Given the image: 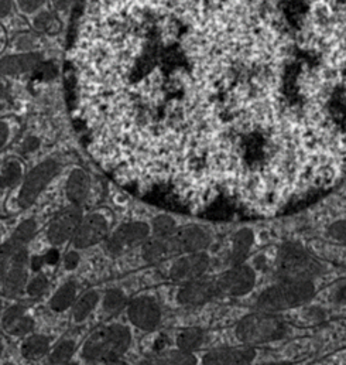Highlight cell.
<instances>
[{
	"instance_id": "obj_28",
	"label": "cell",
	"mask_w": 346,
	"mask_h": 365,
	"mask_svg": "<svg viewBox=\"0 0 346 365\" xmlns=\"http://www.w3.org/2000/svg\"><path fill=\"white\" fill-rule=\"evenodd\" d=\"M204 339H205V333L201 329H195V327L185 329L177 337L178 350L185 353H194L201 347V344L204 343Z\"/></svg>"
},
{
	"instance_id": "obj_39",
	"label": "cell",
	"mask_w": 346,
	"mask_h": 365,
	"mask_svg": "<svg viewBox=\"0 0 346 365\" xmlns=\"http://www.w3.org/2000/svg\"><path fill=\"white\" fill-rule=\"evenodd\" d=\"M41 146V142L37 136H28L23 140L21 146H20V152L24 153V155H30V153H34L40 149Z\"/></svg>"
},
{
	"instance_id": "obj_23",
	"label": "cell",
	"mask_w": 346,
	"mask_h": 365,
	"mask_svg": "<svg viewBox=\"0 0 346 365\" xmlns=\"http://www.w3.org/2000/svg\"><path fill=\"white\" fill-rule=\"evenodd\" d=\"M99 302H100V294L95 289H89V290H85L83 294H80L71 307L73 322L75 324L84 323L88 317L93 313V310L98 307Z\"/></svg>"
},
{
	"instance_id": "obj_19",
	"label": "cell",
	"mask_w": 346,
	"mask_h": 365,
	"mask_svg": "<svg viewBox=\"0 0 346 365\" xmlns=\"http://www.w3.org/2000/svg\"><path fill=\"white\" fill-rule=\"evenodd\" d=\"M142 254L147 264H162L173 257L179 255L175 248L173 237H170V238H154V237L149 238L142 245Z\"/></svg>"
},
{
	"instance_id": "obj_16",
	"label": "cell",
	"mask_w": 346,
	"mask_h": 365,
	"mask_svg": "<svg viewBox=\"0 0 346 365\" xmlns=\"http://www.w3.org/2000/svg\"><path fill=\"white\" fill-rule=\"evenodd\" d=\"M41 61L43 54L40 51L7 54L0 58V76L16 77L27 74L30 71H34Z\"/></svg>"
},
{
	"instance_id": "obj_38",
	"label": "cell",
	"mask_w": 346,
	"mask_h": 365,
	"mask_svg": "<svg viewBox=\"0 0 346 365\" xmlns=\"http://www.w3.org/2000/svg\"><path fill=\"white\" fill-rule=\"evenodd\" d=\"M34 73H36L37 77L41 78V80H51V78L56 77L57 68H56V66H54L53 63H44V61H41V63L37 66V68L34 70Z\"/></svg>"
},
{
	"instance_id": "obj_6",
	"label": "cell",
	"mask_w": 346,
	"mask_h": 365,
	"mask_svg": "<svg viewBox=\"0 0 346 365\" xmlns=\"http://www.w3.org/2000/svg\"><path fill=\"white\" fill-rule=\"evenodd\" d=\"M150 225L142 221H132L119 225L105 240V250L112 257H120L137 247H142L150 238Z\"/></svg>"
},
{
	"instance_id": "obj_4",
	"label": "cell",
	"mask_w": 346,
	"mask_h": 365,
	"mask_svg": "<svg viewBox=\"0 0 346 365\" xmlns=\"http://www.w3.org/2000/svg\"><path fill=\"white\" fill-rule=\"evenodd\" d=\"M288 334L287 322L268 312L253 313L243 317L236 326V337L243 344H263L281 340Z\"/></svg>"
},
{
	"instance_id": "obj_18",
	"label": "cell",
	"mask_w": 346,
	"mask_h": 365,
	"mask_svg": "<svg viewBox=\"0 0 346 365\" xmlns=\"http://www.w3.org/2000/svg\"><path fill=\"white\" fill-rule=\"evenodd\" d=\"M90 191V178L81 168H75L68 175L65 182V195L71 205L83 207Z\"/></svg>"
},
{
	"instance_id": "obj_46",
	"label": "cell",
	"mask_w": 346,
	"mask_h": 365,
	"mask_svg": "<svg viewBox=\"0 0 346 365\" xmlns=\"http://www.w3.org/2000/svg\"><path fill=\"white\" fill-rule=\"evenodd\" d=\"M3 350H4V346H3V343H1V340H0V357H1V354H3Z\"/></svg>"
},
{
	"instance_id": "obj_41",
	"label": "cell",
	"mask_w": 346,
	"mask_h": 365,
	"mask_svg": "<svg viewBox=\"0 0 346 365\" xmlns=\"http://www.w3.org/2000/svg\"><path fill=\"white\" fill-rule=\"evenodd\" d=\"M14 1L13 0H0V19H6L13 13Z\"/></svg>"
},
{
	"instance_id": "obj_13",
	"label": "cell",
	"mask_w": 346,
	"mask_h": 365,
	"mask_svg": "<svg viewBox=\"0 0 346 365\" xmlns=\"http://www.w3.org/2000/svg\"><path fill=\"white\" fill-rule=\"evenodd\" d=\"M211 265V258L204 252L187 254L178 258L170 268V279L178 283H187L202 277Z\"/></svg>"
},
{
	"instance_id": "obj_8",
	"label": "cell",
	"mask_w": 346,
	"mask_h": 365,
	"mask_svg": "<svg viewBox=\"0 0 346 365\" xmlns=\"http://www.w3.org/2000/svg\"><path fill=\"white\" fill-rule=\"evenodd\" d=\"M28 269H30L28 247L14 248L3 276L1 290H0L1 297L14 299L23 292L28 280Z\"/></svg>"
},
{
	"instance_id": "obj_49",
	"label": "cell",
	"mask_w": 346,
	"mask_h": 365,
	"mask_svg": "<svg viewBox=\"0 0 346 365\" xmlns=\"http://www.w3.org/2000/svg\"><path fill=\"white\" fill-rule=\"evenodd\" d=\"M267 365H274V364H267Z\"/></svg>"
},
{
	"instance_id": "obj_44",
	"label": "cell",
	"mask_w": 346,
	"mask_h": 365,
	"mask_svg": "<svg viewBox=\"0 0 346 365\" xmlns=\"http://www.w3.org/2000/svg\"><path fill=\"white\" fill-rule=\"evenodd\" d=\"M7 96V87L3 80H0V99H4Z\"/></svg>"
},
{
	"instance_id": "obj_27",
	"label": "cell",
	"mask_w": 346,
	"mask_h": 365,
	"mask_svg": "<svg viewBox=\"0 0 346 365\" xmlns=\"http://www.w3.org/2000/svg\"><path fill=\"white\" fill-rule=\"evenodd\" d=\"M77 350V343L73 339H63L58 341L48 353L50 365H63L71 361L74 353Z\"/></svg>"
},
{
	"instance_id": "obj_40",
	"label": "cell",
	"mask_w": 346,
	"mask_h": 365,
	"mask_svg": "<svg viewBox=\"0 0 346 365\" xmlns=\"http://www.w3.org/2000/svg\"><path fill=\"white\" fill-rule=\"evenodd\" d=\"M11 138V126L9 120L0 119V149H3Z\"/></svg>"
},
{
	"instance_id": "obj_32",
	"label": "cell",
	"mask_w": 346,
	"mask_h": 365,
	"mask_svg": "<svg viewBox=\"0 0 346 365\" xmlns=\"http://www.w3.org/2000/svg\"><path fill=\"white\" fill-rule=\"evenodd\" d=\"M50 286V280H48V276L43 272H37L33 277H30L26 283V294L36 299V297H40L46 293V290L48 289Z\"/></svg>"
},
{
	"instance_id": "obj_33",
	"label": "cell",
	"mask_w": 346,
	"mask_h": 365,
	"mask_svg": "<svg viewBox=\"0 0 346 365\" xmlns=\"http://www.w3.org/2000/svg\"><path fill=\"white\" fill-rule=\"evenodd\" d=\"M57 26V19L54 14L48 10L37 11L33 19V27L36 33H46V31H54Z\"/></svg>"
},
{
	"instance_id": "obj_20",
	"label": "cell",
	"mask_w": 346,
	"mask_h": 365,
	"mask_svg": "<svg viewBox=\"0 0 346 365\" xmlns=\"http://www.w3.org/2000/svg\"><path fill=\"white\" fill-rule=\"evenodd\" d=\"M253 242H255L253 231H251L249 228H243V230L238 231L232 241V250H231V254L228 258L229 265H232V267L242 265L246 261V258L253 247Z\"/></svg>"
},
{
	"instance_id": "obj_14",
	"label": "cell",
	"mask_w": 346,
	"mask_h": 365,
	"mask_svg": "<svg viewBox=\"0 0 346 365\" xmlns=\"http://www.w3.org/2000/svg\"><path fill=\"white\" fill-rule=\"evenodd\" d=\"M174 244L178 254L202 252L211 244V235L206 230L198 225H187L177 228L173 235Z\"/></svg>"
},
{
	"instance_id": "obj_26",
	"label": "cell",
	"mask_w": 346,
	"mask_h": 365,
	"mask_svg": "<svg viewBox=\"0 0 346 365\" xmlns=\"http://www.w3.org/2000/svg\"><path fill=\"white\" fill-rule=\"evenodd\" d=\"M38 230V224L34 218H27L24 221H21L13 231L11 237L9 238L11 241V244L14 245V248H20V247H28V244L33 241V238L36 237Z\"/></svg>"
},
{
	"instance_id": "obj_29",
	"label": "cell",
	"mask_w": 346,
	"mask_h": 365,
	"mask_svg": "<svg viewBox=\"0 0 346 365\" xmlns=\"http://www.w3.org/2000/svg\"><path fill=\"white\" fill-rule=\"evenodd\" d=\"M127 296L120 289H109L102 297V310L103 313L112 316L122 312L127 306Z\"/></svg>"
},
{
	"instance_id": "obj_36",
	"label": "cell",
	"mask_w": 346,
	"mask_h": 365,
	"mask_svg": "<svg viewBox=\"0 0 346 365\" xmlns=\"http://www.w3.org/2000/svg\"><path fill=\"white\" fill-rule=\"evenodd\" d=\"M80 262H81V254L78 250H74V248L67 251V254L63 258V267L68 272L75 271L80 267Z\"/></svg>"
},
{
	"instance_id": "obj_42",
	"label": "cell",
	"mask_w": 346,
	"mask_h": 365,
	"mask_svg": "<svg viewBox=\"0 0 346 365\" xmlns=\"http://www.w3.org/2000/svg\"><path fill=\"white\" fill-rule=\"evenodd\" d=\"M332 300L335 302H345L346 300V282L338 284L332 293Z\"/></svg>"
},
{
	"instance_id": "obj_24",
	"label": "cell",
	"mask_w": 346,
	"mask_h": 365,
	"mask_svg": "<svg viewBox=\"0 0 346 365\" xmlns=\"http://www.w3.org/2000/svg\"><path fill=\"white\" fill-rule=\"evenodd\" d=\"M24 179V165L21 160L7 159L0 169V190H13L19 187Z\"/></svg>"
},
{
	"instance_id": "obj_9",
	"label": "cell",
	"mask_w": 346,
	"mask_h": 365,
	"mask_svg": "<svg viewBox=\"0 0 346 365\" xmlns=\"http://www.w3.org/2000/svg\"><path fill=\"white\" fill-rule=\"evenodd\" d=\"M84 217L83 207L70 205L60 211L48 224L46 237L51 247L58 248L70 241H73L77 228Z\"/></svg>"
},
{
	"instance_id": "obj_48",
	"label": "cell",
	"mask_w": 346,
	"mask_h": 365,
	"mask_svg": "<svg viewBox=\"0 0 346 365\" xmlns=\"http://www.w3.org/2000/svg\"><path fill=\"white\" fill-rule=\"evenodd\" d=\"M6 365H16V364H6Z\"/></svg>"
},
{
	"instance_id": "obj_10",
	"label": "cell",
	"mask_w": 346,
	"mask_h": 365,
	"mask_svg": "<svg viewBox=\"0 0 346 365\" xmlns=\"http://www.w3.org/2000/svg\"><path fill=\"white\" fill-rule=\"evenodd\" d=\"M215 283L219 296H243L255 287L256 272L245 264L236 265L219 274Z\"/></svg>"
},
{
	"instance_id": "obj_17",
	"label": "cell",
	"mask_w": 346,
	"mask_h": 365,
	"mask_svg": "<svg viewBox=\"0 0 346 365\" xmlns=\"http://www.w3.org/2000/svg\"><path fill=\"white\" fill-rule=\"evenodd\" d=\"M1 329L14 337H24L34 329V320L27 314L26 307L13 304L1 313Z\"/></svg>"
},
{
	"instance_id": "obj_3",
	"label": "cell",
	"mask_w": 346,
	"mask_h": 365,
	"mask_svg": "<svg viewBox=\"0 0 346 365\" xmlns=\"http://www.w3.org/2000/svg\"><path fill=\"white\" fill-rule=\"evenodd\" d=\"M315 294L313 280H281L263 290L256 300V307L276 313L310 302Z\"/></svg>"
},
{
	"instance_id": "obj_25",
	"label": "cell",
	"mask_w": 346,
	"mask_h": 365,
	"mask_svg": "<svg viewBox=\"0 0 346 365\" xmlns=\"http://www.w3.org/2000/svg\"><path fill=\"white\" fill-rule=\"evenodd\" d=\"M139 365H196V359L192 356V353L175 350L149 357Z\"/></svg>"
},
{
	"instance_id": "obj_12",
	"label": "cell",
	"mask_w": 346,
	"mask_h": 365,
	"mask_svg": "<svg viewBox=\"0 0 346 365\" xmlns=\"http://www.w3.org/2000/svg\"><path fill=\"white\" fill-rule=\"evenodd\" d=\"M218 296L219 293L215 280L199 277L184 283L177 293V300L182 306L195 307L205 304Z\"/></svg>"
},
{
	"instance_id": "obj_1",
	"label": "cell",
	"mask_w": 346,
	"mask_h": 365,
	"mask_svg": "<svg viewBox=\"0 0 346 365\" xmlns=\"http://www.w3.org/2000/svg\"><path fill=\"white\" fill-rule=\"evenodd\" d=\"M132 344V333L123 324H106L93 330L83 343L81 357L88 363H112L120 360Z\"/></svg>"
},
{
	"instance_id": "obj_11",
	"label": "cell",
	"mask_w": 346,
	"mask_h": 365,
	"mask_svg": "<svg viewBox=\"0 0 346 365\" xmlns=\"http://www.w3.org/2000/svg\"><path fill=\"white\" fill-rule=\"evenodd\" d=\"M126 309L130 323L143 331L156 330L162 322V309L156 299L150 296H139L132 299Z\"/></svg>"
},
{
	"instance_id": "obj_7",
	"label": "cell",
	"mask_w": 346,
	"mask_h": 365,
	"mask_svg": "<svg viewBox=\"0 0 346 365\" xmlns=\"http://www.w3.org/2000/svg\"><path fill=\"white\" fill-rule=\"evenodd\" d=\"M110 234V218L103 210H95L83 217L73 238V248L84 251L105 242Z\"/></svg>"
},
{
	"instance_id": "obj_15",
	"label": "cell",
	"mask_w": 346,
	"mask_h": 365,
	"mask_svg": "<svg viewBox=\"0 0 346 365\" xmlns=\"http://www.w3.org/2000/svg\"><path fill=\"white\" fill-rule=\"evenodd\" d=\"M256 357L253 347H226L208 351L202 357L204 365H249Z\"/></svg>"
},
{
	"instance_id": "obj_21",
	"label": "cell",
	"mask_w": 346,
	"mask_h": 365,
	"mask_svg": "<svg viewBox=\"0 0 346 365\" xmlns=\"http://www.w3.org/2000/svg\"><path fill=\"white\" fill-rule=\"evenodd\" d=\"M51 350V340L44 334H30L24 339L20 347V353L23 359L30 361L41 360L48 356Z\"/></svg>"
},
{
	"instance_id": "obj_35",
	"label": "cell",
	"mask_w": 346,
	"mask_h": 365,
	"mask_svg": "<svg viewBox=\"0 0 346 365\" xmlns=\"http://www.w3.org/2000/svg\"><path fill=\"white\" fill-rule=\"evenodd\" d=\"M47 0H16L17 9L24 14H36Z\"/></svg>"
},
{
	"instance_id": "obj_43",
	"label": "cell",
	"mask_w": 346,
	"mask_h": 365,
	"mask_svg": "<svg viewBox=\"0 0 346 365\" xmlns=\"http://www.w3.org/2000/svg\"><path fill=\"white\" fill-rule=\"evenodd\" d=\"M74 0H51V4L54 7V10L57 11H65L71 7Z\"/></svg>"
},
{
	"instance_id": "obj_37",
	"label": "cell",
	"mask_w": 346,
	"mask_h": 365,
	"mask_svg": "<svg viewBox=\"0 0 346 365\" xmlns=\"http://www.w3.org/2000/svg\"><path fill=\"white\" fill-rule=\"evenodd\" d=\"M328 234L332 240L345 244L346 245V221H338L334 222L330 228H328Z\"/></svg>"
},
{
	"instance_id": "obj_47",
	"label": "cell",
	"mask_w": 346,
	"mask_h": 365,
	"mask_svg": "<svg viewBox=\"0 0 346 365\" xmlns=\"http://www.w3.org/2000/svg\"><path fill=\"white\" fill-rule=\"evenodd\" d=\"M63 365H80L78 363H74V361H68V363H65V364Z\"/></svg>"
},
{
	"instance_id": "obj_31",
	"label": "cell",
	"mask_w": 346,
	"mask_h": 365,
	"mask_svg": "<svg viewBox=\"0 0 346 365\" xmlns=\"http://www.w3.org/2000/svg\"><path fill=\"white\" fill-rule=\"evenodd\" d=\"M40 37L37 33H20L11 40V47L16 53H31L37 51Z\"/></svg>"
},
{
	"instance_id": "obj_22",
	"label": "cell",
	"mask_w": 346,
	"mask_h": 365,
	"mask_svg": "<svg viewBox=\"0 0 346 365\" xmlns=\"http://www.w3.org/2000/svg\"><path fill=\"white\" fill-rule=\"evenodd\" d=\"M78 297V284L74 280L63 283L50 299V309L54 313H64L73 307Z\"/></svg>"
},
{
	"instance_id": "obj_2",
	"label": "cell",
	"mask_w": 346,
	"mask_h": 365,
	"mask_svg": "<svg viewBox=\"0 0 346 365\" xmlns=\"http://www.w3.org/2000/svg\"><path fill=\"white\" fill-rule=\"evenodd\" d=\"M324 265L304 247L295 242H287L277 252L273 274L277 282L313 280L324 274Z\"/></svg>"
},
{
	"instance_id": "obj_50",
	"label": "cell",
	"mask_w": 346,
	"mask_h": 365,
	"mask_svg": "<svg viewBox=\"0 0 346 365\" xmlns=\"http://www.w3.org/2000/svg\"><path fill=\"white\" fill-rule=\"evenodd\" d=\"M0 31H1V29H0Z\"/></svg>"
},
{
	"instance_id": "obj_34",
	"label": "cell",
	"mask_w": 346,
	"mask_h": 365,
	"mask_svg": "<svg viewBox=\"0 0 346 365\" xmlns=\"http://www.w3.org/2000/svg\"><path fill=\"white\" fill-rule=\"evenodd\" d=\"M14 251V245L11 244L10 240H7L6 242H3L0 245V290H1V282H3V276L6 272V268H7V264H9V259L11 257ZM1 292H0V313H1Z\"/></svg>"
},
{
	"instance_id": "obj_45",
	"label": "cell",
	"mask_w": 346,
	"mask_h": 365,
	"mask_svg": "<svg viewBox=\"0 0 346 365\" xmlns=\"http://www.w3.org/2000/svg\"><path fill=\"white\" fill-rule=\"evenodd\" d=\"M105 365H129L127 363H125V361H122V360H116V361H112V363H106Z\"/></svg>"
},
{
	"instance_id": "obj_5",
	"label": "cell",
	"mask_w": 346,
	"mask_h": 365,
	"mask_svg": "<svg viewBox=\"0 0 346 365\" xmlns=\"http://www.w3.org/2000/svg\"><path fill=\"white\" fill-rule=\"evenodd\" d=\"M61 172V163L57 159H46L38 163L34 169H31L19 185L17 191V207L20 210L30 208L40 194L46 190V187L56 179V176Z\"/></svg>"
},
{
	"instance_id": "obj_30",
	"label": "cell",
	"mask_w": 346,
	"mask_h": 365,
	"mask_svg": "<svg viewBox=\"0 0 346 365\" xmlns=\"http://www.w3.org/2000/svg\"><path fill=\"white\" fill-rule=\"evenodd\" d=\"M150 231L154 238H170L177 231V224L173 217L162 214L153 220L150 225Z\"/></svg>"
}]
</instances>
